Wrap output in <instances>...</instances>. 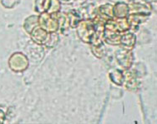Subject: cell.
I'll use <instances>...</instances> for the list:
<instances>
[{"instance_id":"1","label":"cell","mask_w":157,"mask_h":124,"mask_svg":"<svg viewBox=\"0 0 157 124\" xmlns=\"http://www.w3.org/2000/svg\"><path fill=\"white\" fill-rule=\"evenodd\" d=\"M4 120V113L0 110V123H2Z\"/></svg>"}]
</instances>
